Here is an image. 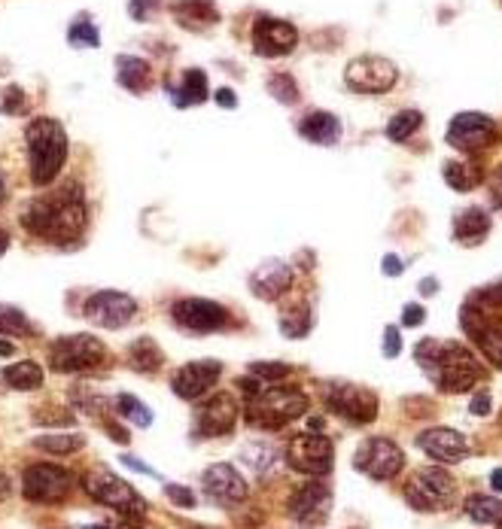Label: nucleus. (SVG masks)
I'll list each match as a JSON object with an SVG mask.
<instances>
[{
  "label": "nucleus",
  "instance_id": "f257e3e1",
  "mask_svg": "<svg viewBox=\"0 0 502 529\" xmlns=\"http://www.w3.org/2000/svg\"><path fill=\"white\" fill-rule=\"evenodd\" d=\"M25 229L37 238H46L52 244H70L80 241L86 232V198L77 183H67L55 195L34 198L22 213Z\"/></svg>",
  "mask_w": 502,
  "mask_h": 529
},
{
  "label": "nucleus",
  "instance_id": "f03ea898",
  "mask_svg": "<svg viewBox=\"0 0 502 529\" xmlns=\"http://www.w3.org/2000/svg\"><path fill=\"white\" fill-rule=\"evenodd\" d=\"M414 359L442 393H466L472 390V384L481 381L478 359L472 356V350H466L457 341L423 338L414 347Z\"/></svg>",
  "mask_w": 502,
  "mask_h": 529
},
{
  "label": "nucleus",
  "instance_id": "7ed1b4c3",
  "mask_svg": "<svg viewBox=\"0 0 502 529\" xmlns=\"http://www.w3.org/2000/svg\"><path fill=\"white\" fill-rule=\"evenodd\" d=\"M28 143V171L34 186H49L67 162V131L58 119L40 116L25 128Z\"/></svg>",
  "mask_w": 502,
  "mask_h": 529
},
{
  "label": "nucleus",
  "instance_id": "20e7f679",
  "mask_svg": "<svg viewBox=\"0 0 502 529\" xmlns=\"http://www.w3.org/2000/svg\"><path fill=\"white\" fill-rule=\"evenodd\" d=\"M308 411V396L293 387H265L247 402V423L262 432H277Z\"/></svg>",
  "mask_w": 502,
  "mask_h": 529
},
{
  "label": "nucleus",
  "instance_id": "39448f33",
  "mask_svg": "<svg viewBox=\"0 0 502 529\" xmlns=\"http://www.w3.org/2000/svg\"><path fill=\"white\" fill-rule=\"evenodd\" d=\"M107 362V347L95 335H64L49 347V365L58 374L92 371Z\"/></svg>",
  "mask_w": 502,
  "mask_h": 529
},
{
  "label": "nucleus",
  "instance_id": "423d86ee",
  "mask_svg": "<svg viewBox=\"0 0 502 529\" xmlns=\"http://www.w3.org/2000/svg\"><path fill=\"white\" fill-rule=\"evenodd\" d=\"M83 487H86V493L95 502L113 508L122 517H143V514H147V502L140 499V493L131 484H125L122 478H116L113 472H107V469L89 472L83 478Z\"/></svg>",
  "mask_w": 502,
  "mask_h": 529
},
{
  "label": "nucleus",
  "instance_id": "0eeeda50",
  "mask_svg": "<svg viewBox=\"0 0 502 529\" xmlns=\"http://www.w3.org/2000/svg\"><path fill=\"white\" fill-rule=\"evenodd\" d=\"M323 402L329 405V411H335L338 417L366 426L378 417V396L360 384H344V381H332L323 387Z\"/></svg>",
  "mask_w": 502,
  "mask_h": 529
},
{
  "label": "nucleus",
  "instance_id": "6e6552de",
  "mask_svg": "<svg viewBox=\"0 0 502 529\" xmlns=\"http://www.w3.org/2000/svg\"><path fill=\"white\" fill-rule=\"evenodd\" d=\"M286 463L302 475L323 478L335 466V447L320 432H302L286 444Z\"/></svg>",
  "mask_w": 502,
  "mask_h": 529
},
{
  "label": "nucleus",
  "instance_id": "1a4fd4ad",
  "mask_svg": "<svg viewBox=\"0 0 502 529\" xmlns=\"http://www.w3.org/2000/svg\"><path fill=\"white\" fill-rule=\"evenodd\" d=\"M396 80H399L396 64L381 55H360L344 67V83L353 92H363V95L390 92L396 86Z\"/></svg>",
  "mask_w": 502,
  "mask_h": 529
},
{
  "label": "nucleus",
  "instance_id": "9d476101",
  "mask_svg": "<svg viewBox=\"0 0 502 529\" xmlns=\"http://www.w3.org/2000/svg\"><path fill=\"white\" fill-rule=\"evenodd\" d=\"M353 466L363 475L375 481H390L402 472L405 466V453L396 441L390 438H366L353 453Z\"/></svg>",
  "mask_w": 502,
  "mask_h": 529
},
{
  "label": "nucleus",
  "instance_id": "9b49d317",
  "mask_svg": "<svg viewBox=\"0 0 502 529\" xmlns=\"http://www.w3.org/2000/svg\"><path fill=\"white\" fill-rule=\"evenodd\" d=\"M405 499L414 511H442L454 499V478L445 469H420L405 484Z\"/></svg>",
  "mask_w": 502,
  "mask_h": 529
},
{
  "label": "nucleus",
  "instance_id": "f8f14e48",
  "mask_svg": "<svg viewBox=\"0 0 502 529\" xmlns=\"http://www.w3.org/2000/svg\"><path fill=\"white\" fill-rule=\"evenodd\" d=\"M70 487H74L70 472L61 466H52V463L28 466L22 475V493L34 505H55L70 493Z\"/></svg>",
  "mask_w": 502,
  "mask_h": 529
},
{
  "label": "nucleus",
  "instance_id": "ddd939ff",
  "mask_svg": "<svg viewBox=\"0 0 502 529\" xmlns=\"http://www.w3.org/2000/svg\"><path fill=\"white\" fill-rule=\"evenodd\" d=\"M83 314L89 323L101 326V329H122L134 320L137 314V301L125 292H116V289H101L95 295L86 298L83 305Z\"/></svg>",
  "mask_w": 502,
  "mask_h": 529
},
{
  "label": "nucleus",
  "instance_id": "4468645a",
  "mask_svg": "<svg viewBox=\"0 0 502 529\" xmlns=\"http://www.w3.org/2000/svg\"><path fill=\"white\" fill-rule=\"evenodd\" d=\"M332 514V487L323 481L302 484L290 499V517L305 529H320Z\"/></svg>",
  "mask_w": 502,
  "mask_h": 529
},
{
  "label": "nucleus",
  "instance_id": "2eb2a0df",
  "mask_svg": "<svg viewBox=\"0 0 502 529\" xmlns=\"http://www.w3.org/2000/svg\"><path fill=\"white\" fill-rule=\"evenodd\" d=\"M496 137V122L487 113H457L445 131V140L460 153H478Z\"/></svg>",
  "mask_w": 502,
  "mask_h": 529
},
{
  "label": "nucleus",
  "instance_id": "dca6fc26",
  "mask_svg": "<svg viewBox=\"0 0 502 529\" xmlns=\"http://www.w3.org/2000/svg\"><path fill=\"white\" fill-rule=\"evenodd\" d=\"M171 314H174L177 326H183L189 332H198V335L220 332L229 323V311L223 305H217V301H210V298H183L171 308Z\"/></svg>",
  "mask_w": 502,
  "mask_h": 529
},
{
  "label": "nucleus",
  "instance_id": "f3484780",
  "mask_svg": "<svg viewBox=\"0 0 502 529\" xmlns=\"http://www.w3.org/2000/svg\"><path fill=\"white\" fill-rule=\"evenodd\" d=\"M253 52L262 55V58H280V55H290L299 43V31L296 25L283 22V19H259L253 25Z\"/></svg>",
  "mask_w": 502,
  "mask_h": 529
},
{
  "label": "nucleus",
  "instance_id": "a211bd4d",
  "mask_svg": "<svg viewBox=\"0 0 502 529\" xmlns=\"http://www.w3.org/2000/svg\"><path fill=\"white\" fill-rule=\"evenodd\" d=\"M235 423H238V405L229 393H217L195 411V435L198 438L229 435L235 429Z\"/></svg>",
  "mask_w": 502,
  "mask_h": 529
},
{
  "label": "nucleus",
  "instance_id": "6ab92c4d",
  "mask_svg": "<svg viewBox=\"0 0 502 529\" xmlns=\"http://www.w3.org/2000/svg\"><path fill=\"white\" fill-rule=\"evenodd\" d=\"M223 374V365L217 359H198V362H189L183 365L174 377H171V387H174V396L186 399V402H195L201 399L213 384L220 381Z\"/></svg>",
  "mask_w": 502,
  "mask_h": 529
},
{
  "label": "nucleus",
  "instance_id": "aec40b11",
  "mask_svg": "<svg viewBox=\"0 0 502 529\" xmlns=\"http://www.w3.org/2000/svg\"><path fill=\"white\" fill-rule=\"evenodd\" d=\"M201 484H204V493L207 499H213L223 508H232V505H241L247 499V481L241 478V472L229 463H217L210 466L204 475H201Z\"/></svg>",
  "mask_w": 502,
  "mask_h": 529
},
{
  "label": "nucleus",
  "instance_id": "412c9836",
  "mask_svg": "<svg viewBox=\"0 0 502 529\" xmlns=\"http://www.w3.org/2000/svg\"><path fill=\"white\" fill-rule=\"evenodd\" d=\"M417 447L423 450V453H429L433 460H439V463H448V466H454V463H463L466 460V453H469V441L457 432V429H426V432H420L417 435Z\"/></svg>",
  "mask_w": 502,
  "mask_h": 529
},
{
  "label": "nucleus",
  "instance_id": "4be33fe9",
  "mask_svg": "<svg viewBox=\"0 0 502 529\" xmlns=\"http://www.w3.org/2000/svg\"><path fill=\"white\" fill-rule=\"evenodd\" d=\"M463 329L475 338L481 353L502 371V320H484L478 311H466Z\"/></svg>",
  "mask_w": 502,
  "mask_h": 529
},
{
  "label": "nucleus",
  "instance_id": "5701e85b",
  "mask_svg": "<svg viewBox=\"0 0 502 529\" xmlns=\"http://www.w3.org/2000/svg\"><path fill=\"white\" fill-rule=\"evenodd\" d=\"M290 286H293V271H290V265L280 262V259H268V262H262V265L253 271V277H250V289H253V295H259V298H265V301L280 298Z\"/></svg>",
  "mask_w": 502,
  "mask_h": 529
},
{
  "label": "nucleus",
  "instance_id": "b1692460",
  "mask_svg": "<svg viewBox=\"0 0 502 529\" xmlns=\"http://www.w3.org/2000/svg\"><path fill=\"white\" fill-rule=\"evenodd\" d=\"M116 77H119V83H122L128 92L140 95V92H147V89L153 86V67H150L147 58L119 55V58H116Z\"/></svg>",
  "mask_w": 502,
  "mask_h": 529
},
{
  "label": "nucleus",
  "instance_id": "393cba45",
  "mask_svg": "<svg viewBox=\"0 0 502 529\" xmlns=\"http://www.w3.org/2000/svg\"><path fill=\"white\" fill-rule=\"evenodd\" d=\"M487 235H490V216L481 207H469V210H460L454 216V238L463 247H475Z\"/></svg>",
  "mask_w": 502,
  "mask_h": 529
},
{
  "label": "nucleus",
  "instance_id": "a878e982",
  "mask_svg": "<svg viewBox=\"0 0 502 529\" xmlns=\"http://www.w3.org/2000/svg\"><path fill=\"white\" fill-rule=\"evenodd\" d=\"M299 131H302L305 140H311V143H317V146H332V143H338V137H341V122H338L332 113L317 110V113H308V116L302 119Z\"/></svg>",
  "mask_w": 502,
  "mask_h": 529
},
{
  "label": "nucleus",
  "instance_id": "bb28decb",
  "mask_svg": "<svg viewBox=\"0 0 502 529\" xmlns=\"http://www.w3.org/2000/svg\"><path fill=\"white\" fill-rule=\"evenodd\" d=\"M174 16L180 19L183 28L198 31L217 22V7L210 0H180V4H174Z\"/></svg>",
  "mask_w": 502,
  "mask_h": 529
},
{
  "label": "nucleus",
  "instance_id": "cd10ccee",
  "mask_svg": "<svg viewBox=\"0 0 502 529\" xmlns=\"http://www.w3.org/2000/svg\"><path fill=\"white\" fill-rule=\"evenodd\" d=\"M4 381H7V387H13L19 393H31V390L43 387V368L37 362L25 359V362H16L4 371Z\"/></svg>",
  "mask_w": 502,
  "mask_h": 529
},
{
  "label": "nucleus",
  "instance_id": "c85d7f7f",
  "mask_svg": "<svg viewBox=\"0 0 502 529\" xmlns=\"http://www.w3.org/2000/svg\"><path fill=\"white\" fill-rule=\"evenodd\" d=\"M128 362H131V368H137V371H143V374H150V371H159V368H162L165 356H162V350H159V344H156L153 338H137V341L128 347Z\"/></svg>",
  "mask_w": 502,
  "mask_h": 529
},
{
  "label": "nucleus",
  "instance_id": "c756f323",
  "mask_svg": "<svg viewBox=\"0 0 502 529\" xmlns=\"http://www.w3.org/2000/svg\"><path fill=\"white\" fill-rule=\"evenodd\" d=\"M207 98V77H204V70H186L183 73V83L180 89L174 92V104L177 107H192V104H201Z\"/></svg>",
  "mask_w": 502,
  "mask_h": 529
},
{
  "label": "nucleus",
  "instance_id": "7c9ffc66",
  "mask_svg": "<svg viewBox=\"0 0 502 529\" xmlns=\"http://www.w3.org/2000/svg\"><path fill=\"white\" fill-rule=\"evenodd\" d=\"M445 180H448V186L451 189H457V192H469V189H475L478 183H481V168L478 165H472V162H445Z\"/></svg>",
  "mask_w": 502,
  "mask_h": 529
},
{
  "label": "nucleus",
  "instance_id": "2f4dec72",
  "mask_svg": "<svg viewBox=\"0 0 502 529\" xmlns=\"http://www.w3.org/2000/svg\"><path fill=\"white\" fill-rule=\"evenodd\" d=\"M311 326H314V314L308 305H296V308L280 314V332L286 338H305L311 332Z\"/></svg>",
  "mask_w": 502,
  "mask_h": 529
},
{
  "label": "nucleus",
  "instance_id": "473e14b6",
  "mask_svg": "<svg viewBox=\"0 0 502 529\" xmlns=\"http://www.w3.org/2000/svg\"><path fill=\"white\" fill-rule=\"evenodd\" d=\"M34 444L46 453H61L64 457V453H77L86 444V438L77 432H49V435H37Z\"/></svg>",
  "mask_w": 502,
  "mask_h": 529
},
{
  "label": "nucleus",
  "instance_id": "72a5a7b5",
  "mask_svg": "<svg viewBox=\"0 0 502 529\" xmlns=\"http://www.w3.org/2000/svg\"><path fill=\"white\" fill-rule=\"evenodd\" d=\"M466 514L475 523H502V499H496V496H469Z\"/></svg>",
  "mask_w": 502,
  "mask_h": 529
},
{
  "label": "nucleus",
  "instance_id": "f704fd0d",
  "mask_svg": "<svg viewBox=\"0 0 502 529\" xmlns=\"http://www.w3.org/2000/svg\"><path fill=\"white\" fill-rule=\"evenodd\" d=\"M116 408H119V417H122V420H128L131 426L147 429V426L153 423V411H150L147 405H143L137 396H128V393L116 396Z\"/></svg>",
  "mask_w": 502,
  "mask_h": 529
},
{
  "label": "nucleus",
  "instance_id": "c9c22d12",
  "mask_svg": "<svg viewBox=\"0 0 502 529\" xmlns=\"http://www.w3.org/2000/svg\"><path fill=\"white\" fill-rule=\"evenodd\" d=\"M0 335H10V338H28V335H34V326H31V320H28L19 308L0 305Z\"/></svg>",
  "mask_w": 502,
  "mask_h": 529
},
{
  "label": "nucleus",
  "instance_id": "e433bc0d",
  "mask_svg": "<svg viewBox=\"0 0 502 529\" xmlns=\"http://www.w3.org/2000/svg\"><path fill=\"white\" fill-rule=\"evenodd\" d=\"M420 125H423V116H420L417 110H402V113H396V116L390 119L387 137H390L393 143H402V140L414 137V134L420 131Z\"/></svg>",
  "mask_w": 502,
  "mask_h": 529
},
{
  "label": "nucleus",
  "instance_id": "4c0bfd02",
  "mask_svg": "<svg viewBox=\"0 0 502 529\" xmlns=\"http://www.w3.org/2000/svg\"><path fill=\"white\" fill-rule=\"evenodd\" d=\"M244 463H247L253 472L265 475V472H271L274 463H277V450H274L271 444H250V447H244Z\"/></svg>",
  "mask_w": 502,
  "mask_h": 529
},
{
  "label": "nucleus",
  "instance_id": "58836bf2",
  "mask_svg": "<svg viewBox=\"0 0 502 529\" xmlns=\"http://www.w3.org/2000/svg\"><path fill=\"white\" fill-rule=\"evenodd\" d=\"M67 40H70V46H86V49L101 46V34H98V28L92 25V19H89V16H80L74 25H70Z\"/></svg>",
  "mask_w": 502,
  "mask_h": 529
},
{
  "label": "nucleus",
  "instance_id": "ea45409f",
  "mask_svg": "<svg viewBox=\"0 0 502 529\" xmlns=\"http://www.w3.org/2000/svg\"><path fill=\"white\" fill-rule=\"evenodd\" d=\"M268 92H271L280 104H296V101H299L296 80H293V77H286V73H277V77L268 80Z\"/></svg>",
  "mask_w": 502,
  "mask_h": 529
},
{
  "label": "nucleus",
  "instance_id": "a19ab883",
  "mask_svg": "<svg viewBox=\"0 0 502 529\" xmlns=\"http://www.w3.org/2000/svg\"><path fill=\"white\" fill-rule=\"evenodd\" d=\"M250 374L259 377L262 384H271V381L277 384L280 377H290V365H286V362H253Z\"/></svg>",
  "mask_w": 502,
  "mask_h": 529
},
{
  "label": "nucleus",
  "instance_id": "79ce46f5",
  "mask_svg": "<svg viewBox=\"0 0 502 529\" xmlns=\"http://www.w3.org/2000/svg\"><path fill=\"white\" fill-rule=\"evenodd\" d=\"M399 350H402L399 326H387V329H384V356H387V359H396Z\"/></svg>",
  "mask_w": 502,
  "mask_h": 529
},
{
  "label": "nucleus",
  "instance_id": "37998d69",
  "mask_svg": "<svg viewBox=\"0 0 502 529\" xmlns=\"http://www.w3.org/2000/svg\"><path fill=\"white\" fill-rule=\"evenodd\" d=\"M25 107V95H22V89H7L4 92V101H0V110H4V113H19Z\"/></svg>",
  "mask_w": 502,
  "mask_h": 529
},
{
  "label": "nucleus",
  "instance_id": "c03bdc74",
  "mask_svg": "<svg viewBox=\"0 0 502 529\" xmlns=\"http://www.w3.org/2000/svg\"><path fill=\"white\" fill-rule=\"evenodd\" d=\"M86 529H156V526H147L143 517H125L119 523H95V526H86Z\"/></svg>",
  "mask_w": 502,
  "mask_h": 529
},
{
  "label": "nucleus",
  "instance_id": "a18cd8bd",
  "mask_svg": "<svg viewBox=\"0 0 502 529\" xmlns=\"http://www.w3.org/2000/svg\"><path fill=\"white\" fill-rule=\"evenodd\" d=\"M165 493H168V499H171L174 505H183V508H195V496H192L186 487L168 484V487H165Z\"/></svg>",
  "mask_w": 502,
  "mask_h": 529
},
{
  "label": "nucleus",
  "instance_id": "49530a36",
  "mask_svg": "<svg viewBox=\"0 0 502 529\" xmlns=\"http://www.w3.org/2000/svg\"><path fill=\"white\" fill-rule=\"evenodd\" d=\"M34 423H43V426H70V423H74V414H34Z\"/></svg>",
  "mask_w": 502,
  "mask_h": 529
},
{
  "label": "nucleus",
  "instance_id": "de8ad7c7",
  "mask_svg": "<svg viewBox=\"0 0 502 529\" xmlns=\"http://www.w3.org/2000/svg\"><path fill=\"white\" fill-rule=\"evenodd\" d=\"M423 320H426V311H423L420 305H405V314H402V323H405V326L414 329V326H420Z\"/></svg>",
  "mask_w": 502,
  "mask_h": 529
},
{
  "label": "nucleus",
  "instance_id": "09e8293b",
  "mask_svg": "<svg viewBox=\"0 0 502 529\" xmlns=\"http://www.w3.org/2000/svg\"><path fill=\"white\" fill-rule=\"evenodd\" d=\"M469 411H472V414H478V417L490 414V393H487V390H481L478 396H472V402H469Z\"/></svg>",
  "mask_w": 502,
  "mask_h": 529
},
{
  "label": "nucleus",
  "instance_id": "8fccbe9b",
  "mask_svg": "<svg viewBox=\"0 0 502 529\" xmlns=\"http://www.w3.org/2000/svg\"><path fill=\"white\" fill-rule=\"evenodd\" d=\"M150 7H159V0H134V4H131V16L134 19H147V13H150Z\"/></svg>",
  "mask_w": 502,
  "mask_h": 529
},
{
  "label": "nucleus",
  "instance_id": "3c124183",
  "mask_svg": "<svg viewBox=\"0 0 502 529\" xmlns=\"http://www.w3.org/2000/svg\"><path fill=\"white\" fill-rule=\"evenodd\" d=\"M402 271H405V262H402L399 256H393V253L384 256V274H387V277H396V274H402Z\"/></svg>",
  "mask_w": 502,
  "mask_h": 529
},
{
  "label": "nucleus",
  "instance_id": "603ef678",
  "mask_svg": "<svg viewBox=\"0 0 502 529\" xmlns=\"http://www.w3.org/2000/svg\"><path fill=\"white\" fill-rule=\"evenodd\" d=\"M490 192H493V204L502 210V168L496 171V177H493V183H490Z\"/></svg>",
  "mask_w": 502,
  "mask_h": 529
},
{
  "label": "nucleus",
  "instance_id": "864d4df0",
  "mask_svg": "<svg viewBox=\"0 0 502 529\" xmlns=\"http://www.w3.org/2000/svg\"><path fill=\"white\" fill-rule=\"evenodd\" d=\"M122 463H125L128 469H134V472H140V475H156V472H153L150 466H143V463H140L137 457H122Z\"/></svg>",
  "mask_w": 502,
  "mask_h": 529
},
{
  "label": "nucleus",
  "instance_id": "5fc2aeb1",
  "mask_svg": "<svg viewBox=\"0 0 502 529\" xmlns=\"http://www.w3.org/2000/svg\"><path fill=\"white\" fill-rule=\"evenodd\" d=\"M217 104H220V107H238V98H235L232 89H220V92H217Z\"/></svg>",
  "mask_w": 502,
  "mask_h": 529
},
{
  "label": "nucleus",
  "instance_id": "6e6d98bb",
  "mask_svg": "<svg viewBox=\"0 0 502 529\" xmlns=\"http://www.w3.org/2000/svg\"><path fill=\"white\" fill-rule=\"evenodd\" d=\"M107 429H110V438H113V441H119V444H125V441H128V432H125L122 426H116L113 420H107Z\"/></svg>",
  "mask_w": 502,
  "mask_h": 529
},
{
  "label": "nucleus",
  "instance_id": "4d7b16f0",
  "mask_svg": "<svg viewBox=\"0 0 502 529\" xmlns=\"http://www.w3.org/2000/svg\"><path fill=\"white\" fill-rule=\"evenodd\" d=\"M436 286H439V280H436V277H426V280H420V292H423V295H436Z\"/></svg>",
  "mask_w": 502,
  "mask_h": 529
},
{
  "label": "nucleus",
  "instance_id": "13d9d810",
  "mask_svg": "<svg viewBox=\"0 0 502 529\" xmlns=\"http://www.w3.org/2000/svg\"><path fill=\"white\" fill-rule=\"evenodd\" d=\"M7 496H10V478L0 472V502H4Z\"/></svg>",
  "mask_w": 502,
  "mask_h": 529
},
{
  "label": "nucleus",
  "instance_id": "bf43d9fd",
  "mask_svg": "<svg viewBox=\"0 0 502 529\" xmlns=\"http://www.w3.org/2000/svg\"><path fill=\"white\" fill-rule=\"evenodd\" d=\"M490 487L502 493V469H493V472H490Z\"/></svg>",
  "mask_w": 502,
  "mask_h": 529
},
{
  "label": "nucleus",
  "instance_id": "052dcab7",
  "mask_svg": "<svg viewBox=\"0 0 502 529\" xmlns=\"http://www.w3.org/2000/svg\"><path fill=\"white\" fill-rule=\"evenodd\" d=\"M7 201V180H4V171H0V207Z\"/></svg>",
  "mask_w": 502,
  "mask_h": 529
},
{
  "label": "nucleus",
  "instance_id": "680f3d73",
  "mask_svg": "<svg viewBox=\"0 0 502 529\" xmlns=\"http://www.w3.org/2000/svg\"><path fill=\"white\" fill-rule=\"evenodd\" d=\"M10 250V235L7 232H0V256H4Z\"/></svg>",
  "mask_w": 502,
  "mask_h": 529
},
{
  "label": "nucleus",
  "instance_id": "e2e57ef3",
  "mask_svg": "<svg viewBox=\"0 0 502 529\" xmlns=\"http://www.w3.org/2000/svg\"><path fill=\"white\" fill-rule=\"evenodd\" d=\"M0 353H4V356H7V353H13V344H7V341H0Z\"/></svg>",
  "mask_w": 502,
  "mask_h": 529
}]
</instances>
